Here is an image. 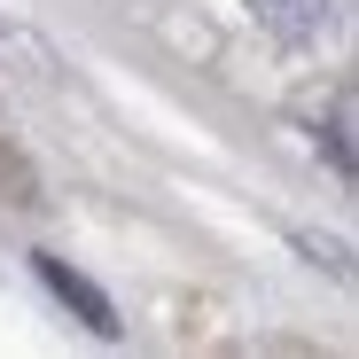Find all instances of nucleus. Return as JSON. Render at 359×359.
<instances>
[{"label":"nucleus","mask_w":359,"mask_h":359,"mask_svg":"<svg viewBox=\"0 0 359 359\" xmlns=\"http://www.w3.org/2000/svg\"><path fill=\"white\" fill-rule=\"evenodd\" d=\"M250 8H258V24H266L273 39H289V47H305V39L336 32V16H344V0H250Z\"/></svg>","instance_id":"obj_1"},{"label":"nucleus","mask_w":359,"mask_h":359,"mask_svg":"<svg viewBox=\"0 0 359 359\" xmlns=\"http://www.w3.org/2000/svg\"><path fill=\"white\" fill-rule=\"evenodd\" d=\"M39 273H47V289L63 297V305H79V313H86V328H94V336H117V313H109V297H102L86 273H71L63 258H39Z\"/></svg>","instance_id":"obj_2"}]
</instances>
